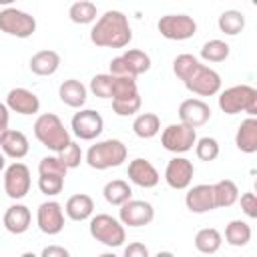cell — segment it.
<instances>
[{
  "label": "cell",
  "instance_id": "6da1fadb",
  "mask_svg": "<svg viewBox=\"0 0 257 257\" xmlns=\"http://www.w3.org/2000/svg\"><path fill=\"white\" fill-rule=\"evenodd\" d=\"M133 40L128 18L120 10H106L90 30V42L98 48H124Z\"/></svg>",
  "mask_w": 257,
  "mask_h": 257
},
{
  "label": "cell",
  "instance_id": "7a4b0ae2",
  "mask_svg": "<svg viewBox=\"0 0 257 257\" xmlns=\"http://www.w3.org/2000/svg\"><path fill=\"white\" fill-rule=\"evenodd\" d=\"M126 145L120 139H104L90 145V149L84 155V161L88 163V167L96 171H106L112 167H120L126 161Z\"/></svg>",
  "mask_w": 257,
  "mask_h": 257
},
{
  "label": "cell",
  "instance_id": "3957f363",
  "mask_svg": "<svg viewBox=\"0 0 257 257\" xmlns=\"http://www.w3.org/2000/svg\"><path fill=\"white\" fill-rule=\"evenodd\" d=\"M219 108L225 114L247 112L249 116L257 114V88L249 84H235L225 88L219 94Z\"/></svg>",
  "mask_w": 257,
  "mask_h": 257
},
{
  "label": "cell",
  "instance_id": "277c9868",
  "mask_svg": "<svg viewBox=\"0 0 257 257\" xmlns=\"http://www.w3.org/2000/svg\"><path fill=\"white\" fill-rule=\"evenodd\" d=\"M34 137L54 153H58L70 141V133L54 112H44L34 120Z\"/></svg>",
  "mask_w": 257,
  "mask_h": 257
},
{
  "label": "cell",
  "instance_id": "5b68a950",
  "mask_svg": "<svg viewBox=\"0 0 257 257\" xmlns=\"http://www.w3.org/2000/svg\"><path fill=\"white\" fill-rule=\"evenodd\" d=\"M88 231H90V237L94 241H98L100 245L110 247V249H116L126 241L124 225L118 219H114L112 215H106V213L90 217Z\"/></svg>",
  "mask_w": 257,
  "mask_h": 257
},
{
  "label": "cell",
  "instance_id": "8992f818",
  "mask_svg": "<svg viewBox=\"0 0 257 257\" xmlns=\"http://www.w3.org/2000/svg\"><path fill=\"white\" fill-rule=\"evenodd\" d=\"M0 32L16 38H28L36 32V18L24 10L6 6L0 10Z\"/></svg>",
  "mask_w": 257,
  "mask_h": 257
},
{
  "label": "cell",
  "instance_id": "52a82bcc",
  "mask_svg": "<svg viewBox=\"0 0 257 257\" xmlns=\"http://www.w3.org/2000/svg\"><path fill=\"white\" fill-rule=\"evenodd\" d=\"M195 141H197V128H193L189 124H183V122L169 124L161 133L163 149L169 151V153H175V155L191 151L195 147Z\"/></svg>",
  "mask_w": 257,
  "mask_h": 257
},
{
  "label": "cell",
  "instance_id": "ba28073f",
  "mask_svg": "<svg viewBox=\"0 0 257 257\" xmlns=\"http://www.w3.org/2000/svg\"><path fill=\"white\" fill-rule=\"evenodd\" d=\"M157 30L167 40H189L197 32V22L189 14H165L159 18Z\"/></svg>",
  "mask_w": 257,
  "mask_h": 257
},
{
  "label": "cell",
  "instance_id": "9c48e42d",
  "mask_svg": "<svg viewBox=\"0 0 257 257\" xmlns=\"http://www.w3.org/2000/svg\"><path fill=\"white\" fill-rule=\"evenodd\" d=\"M30 185H32L30 169L24 163L14 161L12 165H8L4 169V191L10 199H14V201L24 199L30 191Z\"/></svg>",
  "mask_w": 257,
  "mask_h": 257
},
{
  "label": "cell",
  "instance_id": "30bf717a",
  "mask_svg": "<svg viewBox=\"0 0 257 257\" xmlns=\"http://www.w3.org/2000/svg\"><path fill=\"white\" fill-rule=\"evenodd\" d=\"M187 86L189 92L197 94V96H215L221 92V76L217 70L199 64L197 70L183 82Z\"/></svg>",
  "mask_w": 257,
  "mask_h": 257
},
{
  "label": "cell",
  "instance_id": "8fae6325",
  "mask_svg": "<svg viewBox=\"0 0 257 257\" xmlns=\"http://www.w3.org/2000/svg\"><path fill=\"white\" fill-rule=\"evenodd\" d=\"M70 128L80 141H94L102 133L104 120H102L100 112H96L92 108H78V112L70 120Z\"/></svg>",
  "mask_w": 257,
  "mask_h": 257
},
{
  "label": "cell",
  "instance_id": "7c38bea8",
  "mask_svg": "<svg viewBox=\"0 0 257 257\" xmlns=\"http://www.w3.org/2000/svg\"><path fill=\"white\" fill-rule=\"evenodd\" d=\"M155 219V209L149 201H139V199H128L120 205L118 211V221L124 227H145Z\"/></svg>",
  "mask_w": 257,
  "mask_h": 257
},
{
  "label": "cell",
  "instance_id": "4fadbf2b",
  "mask_svg": "<svg viewBox=\"0 0 257 257\" xmlns=\"http://www.w3.org/2000/svg\"><path fill=\"white\" fill-rule=\"evenodd\" d=\"M36 225L44 235H58L64 229V209L56 201H46L38 205Z\"/></svg>",
  "mask_w": 257,
  "mask_h": 257
},
{
  "label": "cell",
  "instance_id": "5bb4252c",
  "mask_svg": "<svg viewBox=\"0 0 257 257\" xmlns=\"http://www.w3.org/2000/svg\"><path fill=\"white\" fill-rule=\"evenodd\" d=\"M193 175H195V167L187 157H173L165 167V183L177 191L189 189Z\"/></svg>",
  "mask_w": 257,
  "mask_h": 257
},
{
  "label": "cell",
  "instance_id": "9a60e30c",
  "mask_svg": "<svg viewBox=\"0 0 257 257\" xmlns=\"http://www.w3.org/2000/svg\"><path fill=\"white\" fill-rule=\"evenodd\" d=\"M126 177L133 185L137 187H143V189H153L159 185L161 181V175L159 171L155 169V165L143 157H137L128 163V169H126Z\"/></svg>",
  "mask_w": 257,
  "mask_h": 257
},
{
  "label": "cell",
  "instance_id": "2e32d148",
  "mask_svg": "<svg viewBox=\"0 0 257 257\" xmlns=\"http://www.w3.org/2000/svg\"><path fill=\"white\" fill-rule=\"evenodd\" d=\"M211 118V108L201 98H187L179 104V122L189 124L193 128H199L207 124Z\"/></svg>",
  "mask_w": 257,
  "mask_h": 257
},
{
  "label": "cell",
  "instance_id": "e0dca14e",
  "mask_svg": "<svg viewBox=\"0 0 257 257\" xmlns=\"http://www.w3.org/2000/svg\"><path fill=\"white\" fill-rule=\"evenodd\" d=\"M4 104L8 106L10 112L22 114V116H30V114H36L40 110L38 96L28 88H12V90H8Z\"/></svg>",
  "mask_w": 257,
  "mask_h": 257
},
{
  "label": "cell",
  "instance_id": "ac0fdd59",
  "mask_svg": "<svg viewBox=\"0 0 257 257\" xmlns=\"http://www.w3.org/2000/svg\"><path fill=\"white\" fill-rule=\"evenodd\" d=\"M185 205L191 213L203 215L215 209V199H213V185H195L187 191L185 195Z\"/></svg>",
  "mask_w": 257,
  "mask_h": 257
},
{
  "label": "cell",
  "instance_id": "d6986e66",
  "mask_svg": "<svg viewBox=\"0 0 257 257\" xmlns=\"http://www.w3.org/2000/svg\"><path fill=\"white\" fill-rule=\"evenodd\" d=\"M30 221H32V215H30V209L22 203H14L10 205L6 211H4V217H2V225L8 233L12 235H22L28 231L30 227Z\"/></svg>",
  "mask_w": 257,
  "mask_h": 257
},
{
  "label": "cell",
  "instance_id": "ffe728a7",
  "mask_svg": "<svg viewBox=\"0 0 257 257\" xmlns=\"http://www.w3.org/2000/svg\"><path fill=\"white\" fill-rule=\"evenodd\" d=\"M0 149H2V153H4L6 157L18 161V159H24V157L28 155L30 145H28V139H26V135H24L22 131L8 128V131L0 137Z\"/></svg>",
  "mask_w": 257,
  "mask_h": 257
},
{
  "label": "cell",
  "instance_id": "44dd1931",
  "mask_svg": "<svg viewBox=\"0 0 257 257\" xmlns=\"http://www.w3.org/2000/svg\"><path fill=\"white\" fill-rule=\"evenodd\" d=\"M28 66L36 76H52L60 66V54L56 50H50V48L38 50L30 56Z\"/></svg>",
  "mask_w": 257,
  "mask_h": 257
},
{
  "label": "cell",
  "instance_id": "7402d4cb",
  "mask_svg": "<svg viewBox=\"0 0 257 257\" xmlns=\"http://www.w3.org/2000/svg\"><path fill=\"white\" fill-rule=\"evenodd\" d=\"M86 86L76 78H68L58 86V98L70 108H82L86 104Z\"/></svg>",
  "mask_w": 257,
  "mask_h": 257
},
{
  "label": "cell",
  "instance_id": "603a6c76",
  "mask_svg": "<svg viewBox=\"0 0 257 257\" xmlns=\"http://www.w3.org/2000/svg\"><path fill=\"white\" fill-rule=\"evenodd\" d=\"M92 213H94V201L86 193H76L68 197L64 205V215L72 221H86L92 217Z\"/></svg>",
  "mask_w": 257,
  "mask_h": 257
},
{
  "label": "cell",
  "instance_id": "cb8c5ba5",
  "mask_svg": "<svg viewBox=\"0 0 257 257\" xmlns=\"http://www.w3.org/2000/svg\"><path fill=\"white\" fill-rule=\"evenodd\" d=\"M235 145L241 153H247V155H253L257 151V118L255 116H247L237 133H235Z\"/></svg>",
  "mask_w": 257,
  "mask_h": 257
},
{
  "label": "cell",
  "instance_id": "d4e9b609",
  "mask_svg": "<svg viewBox=\"0 0 257 257\" xmlns=\"http://www.w3.org/2000/svg\"><path fill=\"white\" fill-rule=\"evenodd\" d=\"M213 199H215V209L231 207L239 201V187L231 179H221L213 185Z\"/></svg>",
  "mask_w": 257,
  "mask_h": 257
},
{
  "label": "cell",
  "instance_id": "484cf974",
  "mask_svg": "<svg viewBox=\"0 0 257 257\" xmlns=\"http://www.w3.org/2000/svg\"><path fill=\"white\" fill-rule=\"evenodd\" d=\"M221 245H223V235L215 227H205V229L197 231V235H195V249L199 253L213 255L221 249Z\"/></svg>",
  "mask_w": 257,
  "mask_h": 257
},
{
  "label": "cell",
  "instance_id": "4316f807",
  "mask_svg": "<svg viewBox=\"0 0 257 257\" xmlns=\"http://www.w3.org/2000/svg\"><path fill=\"white\" fill-rule=\"evenodd\" d=\"M251 235H253L251 225L241 219H235L225 227V241L231 247H245L251 241Z\"/></svg>",
  "mask_w": 257,
  "mask_h": 257
},
{
  "label": "cell",
  "instance_id": "83f0119b",
  "mask_svg": "<svg viewBox=\"0 0 257 257\" xmlns=\"http://www.w3.org/2000/svg\"><path fill=\"white\" fill-rule=\"evenodd\" d=\"M102 195L106 199L108 205H114V207H120L124 201H128L133 197V189L126 181L122 179H114V181H108L102 189Z\"/></svg>",
  "mask_w": 257,
  "mask_h": 257
},
{
  "label": "cell",
  "instance_id": "f1b7e54d",
  "mask_svg": "<svg viewBox=\"0 0 257 257\" xmlns=\"http://www.w3.org/2000/svg\"><path fill=\"white\" fill-rule=\"evenodd\" d=\"M217 26L223 34L227 36H237L239 32H243L245 28V14L241 10H235V8H229L225 12H221L219 20H217Z\"/></svg>",
  "mask_w": 257,
  "mask_h": 257
},
{
  "label": "cell",
  "instance_id": "f546056e",
  "mask_svg": "<svg viewBox=\"0 0 257 257\" xmlns=\"http://www.w3.org/2000/svg\"><path fill=\"white\" fill-rule=\"evenodd\" d=\"M161 131V120L155 112H143L133 120V133L139 139H153Z\"/></svg>",
  "mask_w": 257,
  "mask_h": 257
},
{
  "label": "cell",
  "instance_id": "4dcf8cb0",
  "mask_svg": "<svg viewBox=\"0 0 257 257\" xmlns=\"http://www.w3.org/2000/svg\"><path fill=\"white\" fill-rule=\"evenodd\" d=\"M96 14H98L96 4L90 0H76L68 8V18L74 24H90L96 20Z\"/></svg>",
  "mask_w": 257,
  "mask_h": 257
},
{
  "label": "cell",
  "instance_id": "1f68e13d",
  "mask_svg": "<svg viewBox=\"0 0 257 257\" xmlns=\"http://www.w3.org/2000/svg\"><path fill=\"white\" fill-rule=\"evenodd\" d=\"M229 54H231V46L225 40H219V38L207 40L201 48V58L207 60V62H223V60L229 58Z\"/></svg>",
  "mask_w": 257,
  "mask_h": 257
},
{
  "label": "cell",
  "instance_id": "d6a6232c",
  "mask_svg": "<svg viewBox=\"0 0 257 257\" xmlns=\"http://www.w3.org/2000/svg\"><path fill=\"white\" fill-rule=\"evenodd\" d=\"M122 58L126 60V64H128V68H131V72H133L135 78L141 76V74H145L151 68V56L147 52H143V50L131 48V50H126L122 54Z\"/></svg>",
  "mask_w": 257,
  "mask_h": 257
},
{
  "label": "cell",
  "instance_id": "836d02e7",
  "mask_svg": "<svg viewBox=\"0 0 257 257\" xmlns=\"http://www.w3.org/2000/svg\"><path fill=\"white\" fill-rule=\"evenodd\" d=\"M201 62H199V58L197 56H193V54H179L175 60H173V72H175V76L179 78V80H187L195 70H197V66H199Z\"/></svg>",
  "mask_w": 257,
  "mask_h": 257
},
{
  "label": "cell",
  "instance_id": "e575fe53",
  "mask_svg": "<svg viewBox=\"0 0 257 257\" xmlns=\"http://www.w3.org/2000/svg\"><path fill=\"white\" fill-rule=\"evenodd\" d=\"M58 159L66 165V169H76L80 163H82V159H84V155H82V149H80V145L76 143V141H68L60 151H58Z\"/></svg>",
  "mask_w": 257,
  "mask_h": 257
},
{
  "label": "cell",
  "instance_id": "d590c367",
  "mask_svg": "<svg viewBox=\"0 0 257 257\" xmlns=\"http://www.w3.org/2000/svg\"><path fill=\"white\" fill-rule=\"evenodd\" d=\"M219 143H217V139H213V137H201V139H197L195 141V155L201 159V161H215L217 157H219Z\"/></svg>",
  "mask_w": 257,
  "mask_h": 257
},
{
  "label": "cell",
  "instance_id": "8d00e7d4",
  "mask_svg": "<svg viewBox=\"0 0 257 257\" xmlns=\"http://www.w3.org/2000/svg\"><path fill=\"white\" fill-rule=\"evenodd\" d=\"M141 108V94L133 96H122V98H112V110L118 116H133Z\"/></svg>",
  "mask_w": 257,
  "mask_h": 257
},
{
  "label": "cell",
  "instance_id": "74e56055",
  "mask_svg": "<svg viewBox=\"0 0 257 257\" xmlns=\"http://www.w3.org/2000/svg\"><path fill=\"white\" fill-rule=\"evenodd\" d=\"M38 189L46 197H56L64 189V177H58V175H38Z\"/></svg>",
  "mask_w": 257,
  "mask_h": 257
},
{
  "label": "cell",
  "instance_id": "f35d334b",
  "mask_svg": "<svg viewBox=\"0 0 257 257\" xmlns=\"http://www.w3.org/2000/svg\"><path fill=\"white\" fill-rule=\"evenodd\" d=\"M90 92L98 98H110L112 94V74H96L90 80Z\"/></svg>",
  "mask_w": 257,
  "mask_h": 257
},
{
  "label": "cell",
  "instance_id": "ab89813d",
  "mask_svg": "<svg viewBox=\"0 0 257 257\" xmlns=\"http://www.w3.org/2000/svg\"><path fill=\"white\" fill-rule=\"evenodd\" d=\"M66 165L56 157L48 155V157H42L40 163H38V175H58V177H66Z\"/></svg>",
  "mask_w": 257,
  "mask_h": 257
},
{
  "label": "cell",
  "instance_id": "60d3db41",
  "mask_svg": "<svg viewBox=\"0 0 257 257\" xmlns=\"http://www.w3.org/2000/svg\"><path fill=\"white\" fill-rule=\"evenodd\" d=\"M241 211H243L249 219H255V217H257V197H255L253 191L241 195Z\"/></svg>",
  "mask_w": 257,
  "mask_h": 257
},
{
  "label": "cell",
  "instance_id": "b9f144b4",
  "mask_svg": "<svg viewBox=\"0 0 257 257\" xmlns=\"http://www.w3.org/2000/svg\"><path fill=\"white\" fill-rule=\"evenodd\" d=\"M124 257H149V249L143 243H131L124 249Z\"/></svg>",
  "mask_w": 257,
  "mask_h": 257
},
{
  "label": "cell",
  "instance_id": "7bdbcfd3",
  "mask_svg": "<svg viewBox=\"0 0 257 257\" xmlns=\"http://www.w3.org/2000/svg\"><path fill=\"white\" fill-rule=\"evenodd\" d=\"M40 255H42V257H68L70 253H68V249H64V247L50 245V247H44Z\"/></svg>",
  "mask_w": 257,
  "mask_h": 257
},
{
  "label": "cell",
  "instance_id": "ee69618b",
  "mask_svg": "<svg viewBox=\"0 0 257 257\" xmlns=\"http://www.w3.org/2000/svg\"><path fill=\"white\" fill-rule=\"evenodd\" d=\"M8 122H10V110L4 102H0V137L8 131Z\"/></svg>",
  "mask_w": 257,
  "mask_h": 257
},
{
  "label": "cell",
  "instance_id": "f6af8a7d",
  "mask_svg": "<svg viewBox=\"0 0 257 257\" xmlns=\"http://www.w3.org/2000/svg\"><path fill=\"white\" fill-rule=\"evenodd\" d=\"M4 169H6V155L0 153V171H4Z\"/></svg>",
  "mask_w": 257,
  "mask_h": 257
},
{
  "label": "cell",
  "instance_id": "bcb514c9",
  "mask_svg": "<svg viewBox=\"0 0 257 257\" xmlns=\"http://www.w3.org/2000/svg\"><path fill=\"white\" fill-rule=\"evenodd\" d=\"M12 2H16V0H0V6H10Z\"/></svg>",
  "mask_w": 257,
  "mask_h": 257
}]
</instances>
